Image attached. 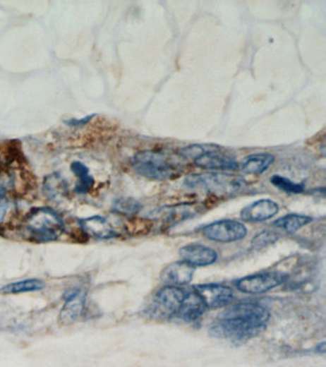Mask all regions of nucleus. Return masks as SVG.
Returning <instances> with one entry per match:
<instances>
[{
    "instance_id": "17",
    "label": "nucleus",
    "mask_w": 326,
    "mask_h": 367,
    "mask_svg": "<svg viewBox=\"0 0 326 367\" xmlns=\"http://www.w3.org/2000/svg\"><path fill=\"white\" fill-rule=\"evenodd\" d=\"M42 191L47 198L51 201H61L68 193L66 181L59 174L48 175L43 181Z\"/></svg>"
},
{
    "instance_id": "5",
    "label": "nucleus",
    "mask_w": 326,
    "mask_h": 367,
    "mask_svg": "<svg viewBox=\"0 0 326 367\" xmlns=\"http://www.w3.org/2000/svg\"><path fill=\"white\" fill-rule=\"evenodd\" d=\"M186 293L176 286H166L156 294L150 304V313L157 318H168L177 314Z\"/></svg>"
},
{
    "instance_id": "16",
    "label": "nucleus",
    "mask_w": 326,
    "mask_h": 367,
    "mask_svg": "<svg viewBox=\"0 0 326 367\" xmlns=\"http://www.w3.org/2000/svg\"><path fill=\"white\" fill-rule=\"evenodd\" d=\"M207 307L195 291L186 294L177 314L187 321H196L204 315Z\"/></svg>"
},
{
    "instance_id": "20",
    "label": "nucleus",
    "mask_w": 326,
    "mask_h": 367,
    "mask_svg": "<svg viewBox=\"0 0 326 367\" xmlns=\"http://www.w3.org/2000/svg\"><path fill=\"white\" fill-rule=\"evenodd\" d=\"M70 169L79 179L76 187H75V193L78 194L88 193L92 188L94 182H95L94 178L91 176L90 172H89L88 167L85 164H83L82 162L75 161L70 166Z\"/></svg>"
},
{
    "instance_id": "7",
    "label": "nucleus",
    "mask_w": 326,
    "mask_h": 367,
    "mask_svg": "<svg viewBox=\"0 0 326 367\" xmlns=\"http://www.w3.org/2000/svg\"><path fill=\"white\" fill-rule=\"evenodd\" d=\"M202 234L212 241L230 243L243 239L247 236V228L239 221L220 220L205 226Z\"/></svg>"
},
{
    "instance_id": "25",
    "label": "nucleus",
    "mask_w": 326,
    "mask_h": 367,
    "mask_svg": "<svg viewBox=\"0 0 326 367\" xmlns=\"http://www.w3.org/2000/svg\"><path fill=\"white\" fill-rule=\"evenodd\" d=\"M8 210H9V200L6 195V191L0 186V224L4 222L6 217Z\"/></svg>"
},
{
    "instance_id": "9",
    "label": "nucleus",
    "mask_w": 326,
    "mask_h": 367,
    "mask_svg": "<svg viewBox=\"0 0 326 367\" xmlns=\"http://www.w3.org/2000/svg\"><path fill=\"white\" fill-rule=\"evenodd\" d=\"M195 291L200 296L207 308H219L230 303L233 290L228 286L218 283H207L195 286Z\"/></svg>"
},
{
    "instance_id": "21",
    "label": "nucleus",
    "mask_w": 326,
    "mask_h": 367,
    "mask_svg": "<svg viewBox=\"0 0 326 367\" xmlns=\"http://www.w3.org/2000/svg\"><path fill=\"white\" fill-rule=\"evenodd\" d=\"M311 221L312 218L306 217V215L292 213V215H285V217L274 221V226L277 227V228L284 229L287 233L293 234L303 228V227L306 226Z\"/></svg>"
},
{
    "instance_id": "15",
    "label": "nucleus",
    "mask_w": 326,
    "mask_h": 367,
    "mask_svg": "<svg viewBox=\"0 0 326 367\" xmlns=\"http://www.w3.org/2000/svg\"><path fill=\"white\" fill-rule=\"evenodd\" d=\"M195 268L185 263V261H176L169 264L163 270L161 279L167 286H179L188 284L193 280Z\"/></svg>"
},
{
    "instance_id": "1",
    "label": "nucleus",
    "mask_w": 326,
    "mask_h": 367,
    "mask_svg": "<svg viewBox=\"0 0 326 367\" xmlns=\"http://www.w3.org/2000/svg\"><path fill=\"white\" fill-rule=\"evenodd\" d=\"M269 318L270 312L262 305L253 302L237 303L222 313L211 332L217 338L243 344L260 334Z\"/></svg>"
},
{
    "instance_id": "26",
    "label": "nucleus",
    "mask_w": 326,
    "mask_h": 367,
    "mask_svg": "<svg viewBox=\"0 0 326 367\" xmlns=\"http://www.w3.org/2000/svg\"><path fill=\"white\" fill-rule=\"evenodd\" d=\"M94 117H95V115L91 114L86 116V117L79 119V120L71 119V120L66 121L64 123H66V125L67 126H75V128H77V126H85L86 124L90 123L91 120H93Z\"/></svg>"
},
{
    "instance_id": "8",
    "label": "nucleus",
    "mask_w": 326,
    "mask_h": 367,
    "mask_svg": "<svg viewBox=\"0 0 326 367\" xmlns=\"http://www.w3.org/2000/svg\"><path fill=\"white\" fill-rule=\"evenodd\" d=\"M196 166L207 171H236L239 162L228 153L221 152V148L215 145H207L206 150L193 159Z\"/></svg>"
},
{
    "instance_id": "12",
    "label": "nucleus",
    "mask_w": 326,
    "mask_h": 367,
    "mask_svg": "<svg viewBox=\"0 0 326 367\" xmlns=\"http://www.w3.org/2000/svg\"><path fill=\"white\" fill-rule=\"evenodd\" d=\"M79 226L83 234L90 239H110L118 236L109 221L102 215H94L79 220Z\"/></svg>"
},
{
    "instance_id": "6",
    "label": "nucleus",
    "mask_w": 326,
    "mask_h": 367,
    "mask_svg": "<svg viewBox=\"0 0 326 367\" xmlns=\"http://www.w3.org/2000/svg\"><path fill=\"white\" fill-rule=\"evenodd\" d=\"M286 279V275L282 272H267L242 277L237 280L236 286L242 293L258 295V294L268 292L272 289L282 284Z\"/></svg>"
},
{
    "instance_id": "22",
    "label": "nucleus",
    "mask_w": 326,
    "mask_h": 367,
    "mask_svg": "<svg viewBox=\"0 0 326 367\" xmlns=\"http://www.w3.org/2000/svg\"><path fill=\"white\" fill-rule=\"evenodd\" d=\"M142 210V205L136 199L123 197L116 199L112 205V210L119 215H135Z\"/></svg>"
},
{
    "instance_id": "14",
    "label": "nucleus",
    "mask_w": 326,
    "mask_h": 367,
    "mask_svg": "<svg viewBox=\"0 0 326 367\" xmlns=\"http://www.w3.org/2000/svg\"><path fill=\"white\" fill-rule=\"evenodd\" d=\"M279 205L270 199H261L254 203L245 207L241 210L242 220L248 222H260L271 219L279 212Z\"/></svg>"
},
{
    "instance_id": "13",
    "label": "nucleus",
    "mask_w": 326,
    "mask_h": 367,
    "mask_svg": "<svg viewBox=\"0 0 326 367\" xmlns=\"http://www.w3.org/2000/svg\"><path fill=\"white\" fill-rule=\"evenodd\" d=\"M179 255L183 261L193 267L209 266L217 259V253L212 248L201 244H190L181 248Z\"/></svg>"
},
{
    "instance_id": "4",
    "label": "nucleus",
    "mask_w": 326,
    "mask_h": 367,
    "mask_svg": "<svg viewBox=\"0 0 326 367\" xmlns=\"http://www.w3.org/2000/svg\"><path fill=\"white\" fill-rule=\"evenodd\" d=\"M132 167L137 174L148 179L169 180L180 175L177 162L160 151H140L132 158Z\"/></svg>"
},
{
    "instance_id": "18",
    "label": "nucleus",
    "mask_w": 326,
    "mask_h": 367,
    "mask_svg": "<svg viewBox=\"0 0 326 367\" xmlns=\"http://www.w3.org/2000/svg\"><path fill=\"white\" fill-rule=\"evenodd\" d=\"M274 157L270 153H255L245 159L242 169L245 174L260 175L274 163Z\"/></svg>"
},
{
    "instance_id": "2",
    "label": "nucleus",
    "mask_w": 326,
    "mask_h": 367,
    "mask_svg": "<svg viewBox=\"0 0 326 367\" xmlns=\"http://www.w3.org/2000/svg\"><path fill=\"white\" fill-rule=\"evenodd\" d=\"M24 228L30 239L37 243L55 241L66 229L63 217L50 207L32 210L24 219Z\"/></svg>"
},
{
    "instance_id": "11",
    "label": "nucleus",
    "mask_w": 326,
    "mask_h": 367,
    "mask_svg": "<svg viewBox=\"0 0 326 367\" xmlns=\"http://www.w3.org/2000/svg\"><path fill=\"white\" fill-rule=\"evenodd\" d=\"M201 205L198 203H185L171 207H164L153 213L156 219L161 220L166 225H174L188 218L198 215L201 212Z\"/></svg>"
},
{
    "instance_id": "10",
    "label": "nucleus",
    "mask_w": 326,
    "mask_h": 367,
    "mask_svg": "<svg viewBox=\"0 0 326 367\" xmlns=\"http://www.w3.org/2000/svg\"><path fill=\"white\" fill-rule=\"evenodd\" d=\"M86 292L83 289H75L66 296L59 314V323L70 325L82 317L85 309Z\"/></svg>"
},
{
    "instance_id": "23",
    "label": "nucleus",
    "mask_w": 326,
    "mask_h": 367,
    "mask_svg": "<svg viewBox=\"0 0 326 367\" xmlns=\"http://www.w3.org/2000/svg\"><path fill=\"white\" fill-rule=\"evenodd\" d=\"M270 181L272 185L286 193L300 194L306 191V186L303 183H295L286 177L280 176V175H274Z\"/></svg>"
},
{
    "instance_id": "24",
    "label": "nucleus",
    "mask_w": 326,
    "mask_h": 367,
    "mask_svg": "<svg viewBox=\"0 0 326 367\" xmlns=\"http://www.w3.org/2000/svg\"><path fill=\"white\" fill-rule=\"evenodd\" d=\"M277 236L273 231H262L258 236H255V239L252 241V247L255 250L262 249V248L268 246V245L273 244L277 241Z\"/></svg>"
},
{
    "instance_id": "3",
    "label": "nucleus",
    "mask_w": 326,
    "mask_h": 367,
    "mask_svg": "<svg viewBox=\"0 0 326 367\" xmlns=\"http://www.w3.org/2000/svg\"><path fill=\"white\" fill-rule=\"evenodd\" d=\"M185 184L188 188H201L220 198L236 196L247 187L244 178L225 172L190 175L186 178Z\"/></svg>"
},
{
    "instance_id": "19",
    "label": "nucleus",
    "mask_w": 326,
    "mask_h": 367,
    "mask_svg": "<svg viewBox=\"0 0 326 367\" xmlns=\"http://www.w3.org/2000/svg\"><path fill=\"white\" fill-rule=\"evenodd\" d=\"M45 288V282L39 279H29L9 283L0 289V292L5 295L37 292Z\"/></svg>"
}]
</instances>
